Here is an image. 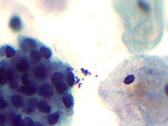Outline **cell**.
Here are the masks:
<instances>
[{
  "mask_svg": "<svg viewBox=\"0 0 168 126\" xmlns=\"http://www.w3.org/2000/svg\"><path fill=\"white\" fill-rule=\"evenodd\" d=\"M38 93L40 96L45 98H51L53 96L54 92L51 86L48 83H44L38 87Z\"/></svg>",
  "mask_w": 168,
  "mask_h": 126,
  "instance_id": "obj_1",
  "label": "cell"
},
{
  "mask_svg": "<svg viewBox=\"0 0 168 126\" xmlns=\"http://www.w3.org/2000/svg\"><path fill=\"white\" fill-rule=\"evenodd\" d=\"M22 50L24 52H28L30 50L34 49L36 46V42L35 40L31 39H25L20 45Z\"/></svg>",
  "mask_w": 168,
  "mask_h": 126,
  "instance_id": "obj_2",
  "label": "cell"
},
{
  "mask_svg": "<svg viewBox=\"0 0 168 126\" xmlns=\"http://www.w3.org/2000/svg\"><path fill=\"white\" fill-rule=\"evenodd\" d=\"M18 92L27 96H32L35 94L37 88L35 86L30 85L28 86H22L18 88Z\"/></svg>",
  "mask_w": 168,
  "mask_h": 126,
  "instance_id": "obj_3",
  "label": "cell"
},
{
  "mask_svg": "<svg viewBox=\"0 0 168 126\" xmlns=\"http://www.w3.org/2000/svg\"><path fill=\"white\" fill-rule=\"evenodd\" d=\"M28 62L25 57H22L17 63V70L21 73H25L28 70Z\"/></svg>",
  "mask_w": 168,
  "mask_h": 126,
  "instance_id": "obj_4",
  "label": "cell"
},
{
  "mask_svg": "<svg viewBox=\"0 0 168 126\" xmlns=\"http://www.w3.org/2000/svg\"><path fill=\"white\" fill-rule=\"evenodd\" d=\"M10 27L15 31H19L22 27V21L19 17L14 16L10 21Z\"/></svg>",
  "mask_w": 168,
  "mask_h": 126,
  "instance_id": "obj_5",
  "label": "cell"
},
{
  "mask_svg": "<svg viewBox=\"0 0 168 126\" xmlns=\"http://www.w3.org/2000/svg\"><path fill=\"white\" fill-rule=\"evenodd\" d=\"M37 108L39 111L45 113H48L51 112V107L49 103L45 100H40L37 103Z\"/></svg>",
  "mask_w": 168,
  "mask_h": 126,
  "instance_id": "obj_6",
  "label": "cell"
},
{
  "mask_svg": "<svg viewBox=\"0 0 168 126\" xmlns=\"http://www.w3.org/2000/svg\"><path fill=\"white\" fill-rule=\"evenodd\" d=\"M38 101L35 98H31L28 100L27 105L25 110H24L27 113H31L33 112L36 108V107L37 106Z\"/></svg>",
  "mask_w": 168,
  "mask_h": 126,
  "instance_id": "obj_7",
  "label": "cell"
},
{
  "mask_svg": "<svg viewBox=\"0 0 168 126\" xmlns=\"http://www.w3.org/2000/svg\"><path fill=\"white\" fill-rule=\"evenodd\" d=\"M61 117V113L59 112H55L48 115L47 120L49 125H53L57 123Z\"/></svg>",
  "mask_w": 168,
  "mask_h": 126,
  "instance_id": "obj_8",
  "label": "cell"
},
{
  "mask_svg": "<svg viewBox=\"0 0 168 126\" xmlns=\"http://www.w3.org/2000/svg\"><path fill=\"white\" fill-rule=\"evenodd\" d=\"M11 101L14 107L16 108H21L24 105L23 98L18 95H14L11 97Z\"/></svg>",
  "mask_w": 168,
  "mask_h": 126,
  "instance_id": "obj_9",
  "label": "cell"
},
{
  "mask_svg": "<svg viewBox=\"0 0 168 126\" xmlns=\"http://www.w3.org/2000/svg\"><path fill=\"white\" fill-rule=\"evenodd\" d=\"M46 70L43 66H40L35 68L34 71L35 76L38 80H43L46 77Z\"/></svg>",
  "mask_w": 168,
  "mask_h": 126,
  "instance_id": "obj_10",
  "label": "cell"
},
{
  "mask_svg": "<svg viewBox=\"0 0 168 126\" xmlns=\"http://www.w3.org/2000/svg\"><path fill=\"white\" fill-rule=\"evenodd\" d=\"M64 75L61 72H55L54 73L50 78V81L52 85H55L60 81H64Z\"/></svg>",
  "mask_w": 168,
  "mask_h": 126,
  "instance_id": "obj_11",
  "label": "cell"
},
{
  "mask_svg": "<svg viewBox=\"0 0 168 126\" xmlns=\"http://www.w3.org/2000/svg\"><path fill=\"white\" fill-rule=\"evenodd\" d=\"M62 102L66 108H69L73 105V97L71 94H66L62 97Z\"/></svg>",
  "mask_w": 168,
  "mask_h": 126,
  "instance_id": "obj_12",
  "label": "cell"
},
{
  "mask_svg": "<svg viewBox=\"0 0 168 126\" xmlns=\"http://www.w3.org/2000/svg\"><path fill=\"white\" fill-rule=\"evenodd\" d=\"M56 92L59 94L64 93L68 90V86L64 81H60L54 85Z\"/></svg>",
  "mask_w": 168,
  "mask_h": 126,
  "instance_id": "obj_13",
  "label": "cell"
},
{
  "mask_svg": "<svg viewBox=\"0 0 168 126\" xmlns=\"http://www.w3.org/2000/svg\"><path fill=\"white\" fill-rule=\"evenodd\" d=\"M40 53L43 57V58L46 59H48L51 56V54H52L51 50L45 46L41 47L40 48Z\"/></svg>",
  "mask_w": 168,
  "mask_h": 126,
  "instance_id": "obj_14",
  "label": "cell"
},
{
  "mask_svg": "<svg viewBox=\"0 0 168 126\" xmlns=\"http://www.w3.org/2000/svg\"><path fill=\"white\" fill-rule=\"evenodd\" d=\"M30 57L31 58L32 60H33V61H35V62H38L41 60V58H42V56H41V54L40 53L36 50H32L31 52H30Z\"/></svg>",
  "mask_w": 168,
  "mask_h": 126,
  "instance_id": "obj_15",
  "label": "cell"
},
{
  "mask_svg": "<svg viewBox=\"0 0 168 126\" xmlns=\"http://www.w3.org/2000/svg\"><path fill=\"white\" fill-rule=\"evenodd\" d=\"M66 82L69 87H73L75 82V78L72 71H69L66 76Z\"/></svg>",
  "mask_w": 168,
  "mask_h": 126,
  "instance_id": "obj_16",
  "label": "cell"
},
{
  "mask_svg": "<svg viewBox=\"0 0 168 126\" xmlns=\"http://www.w3.org/2000/svg\"><path fill=\"white\" fill-rule=\"evenodd\" d=\"M7 80L5 70L0 68V85H5L7 83Z\"/></svg>",
  "mask_w": 168,
  "mask_h": 126,
  "instance_id": "obj_17",
  "label": "cell"
},
{
  "mask_svg": "<svg viewBox=\"0 0 168 126\" xmlns=\"http://www.w3.org/2000/svg\"><path fill=\"white\" fill-rule=\"evenodd\" d=\"M34 123V121L31 118L27 117L22 120L21 126H33Z\"/></svg>",
  "mask_w": 168,
  "mask_h": 126,
  "instance_id": "obj_18",
  "label": "cell"
},
{
  "mask_svg": "<svg viewBox=\"0 0 168 126\" xmlns=\"http://www.w3.org/2000/svg\"><path fill=\"white\" fill-rule=\"evenodd\" d=\"M22 120V117L20 115H15L12 120L13 126H21Z\"/></svg>",
  "mask_w": 168,
  "mask_h": 126,
  "instance_id": "obj_19",
  "label": "cell"
},
{
  "mask_svg": "<svg viewBox=\"0 0 168 126\" xmlns=\"http://www.w3.org/2000/svg\"><path fill=\"white\" fill-rule=\"evenodd\" d=\"M15 54V49L10 47V46H7V48H6V55L7 57L10 58L12 56H13Z\"/></svg>",
  "mask_w": 168,
  "mask_h": 126,
  "instance_id": "obj_20",
  "label": "cell"
},
{
  "mask_svg": "<svg viewBox=\"0 0 168 126\" xmlns=\"http://www.w3.org/2000/svg\"><path fill=\"white\" fill-rule=\"evenodd\" d=\"M22 81L23 83L24 86L30 85V80H29V75L27 73H25L22 76Z\"/></svg>",
  "mask_w": 168,
  "mask_h": 126,
  "instance_id": "obj_21",
  "label": "cell"
},
{
  "mask_svg": "<svg viewBox=\"0 0 168 126\" xmlns=\"http://www.w3.org/2000/svg\"><path fill=\"white\" fill-rule=\"evenodd\" d=\"M7 107V103L5 99L0 97V110H3Z\"/></svg>",
  "mask_w": 168,
  "mask_h": 126,
  "instance_id": "obj_22",
  "label": "cell"
},
{
  "mask_svg": "<svg viewBox=\"0 0 168 126\" xmlns=\"http://www.w3.org/2000/svg\"><path fill=\"white\" fill-rule=\"evenodd\" d=\"M6 78L7 80H8L9 81H12L13 80V75L12 73V72L10 70H8L7 73H6Z\"/></svg>",
  "mask_w": 168,
  "mask_h": 126,
  "instance_id": "obj_23",
  "label": "cell"
},
{
  "mask_svg": "<svg viewBox=\"0 0 168 126\" xmlns=\"http://www.w3.org/2000/svg\"><path fill=\"white\" fill-rule=\"evenodd\" d=\"M6 48L7 46H3L0 47V55L1 56H5L6 55Z\"/></svg>",
  "mask_w": 168,
  "mask_h": 126,
  "instance_id": "obj_24",
  "label": "cell"
},
{
  "mask_svg": "<svg viewBox=\"0 0 168 126\" xmlns=\"http://www.w3.org/2000/svg\"><path fill=\"white\" fill-rule=\"evenodd\" d=\"M10 87H11L12 89H13V90H15V89L17 88L18 87V83H15V82H11V83H10Z\"/></svg>",
  "mask_w": 168,
  "mask_h": 126,
  "instance_id": "obj_25",
  "label": "cell"
},
{
  "mask_svg": "<svg viewBox=\"0 0 168 126\" xmlns=\"http://www.w3.org/2000/svg\"><path fill=\"white\" fill-rule=\"evenodd\" d=\"M5 117L2 115H0V122H3L4 120H5Z\"/></svg>",
  "mask_w": 168,
  "mask_h": 126,
  "instance_id": "obj_26",
  "label": "cell"
},
{
  "mask_svg": "<svg viewBox=\"0 0 168 126\" xmlns=\"http://www.w3.org/2000/svg\"><path fill=\"white\" fill-rule=\"evenodd\" d=\"M33 126H44L43 124H42L40 122H36L34 123V125Z\"/></svg>",
  "mask_w": 168,
  "mask_h": 126,
  "instance_id": "obj_27",
  "label": "cell"
}]
</instances>
